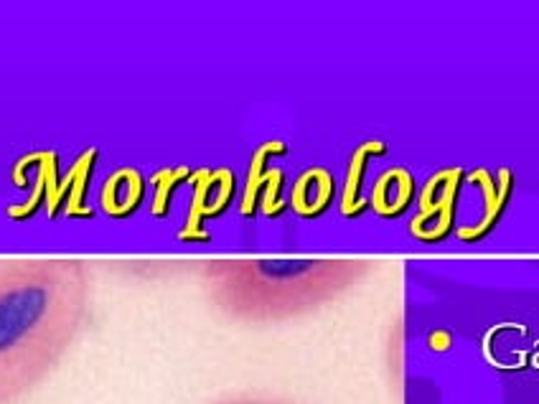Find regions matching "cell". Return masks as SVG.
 Here are the masks:
<instances>
[{"label": "cell", "instance_id": "8992f818", "mask_svg": "<svg viewBox=\"0 0 539 404\" xmlns=\"http://www.w3.org/2000/svg\"><path fill=\"white\" fill-rule=\"evenodd\" d=\"M334 194H336L334 176L326 168H308L298 176L293 194H290V206L298 217L318 219L331 206Z\"/></svg>", "mask_w": 539, "mask_h": 404}, {"label": "cell", "instance_id": "277c9868", "mask_svg": "<svg viewBox=\"0 0 539 404\" xmlns=\"http://www.w3.org/2000/svg\"><path fill=\"white\" fill-rule=\"evenodd\" d=\"M468 183H473L481 191L484 206H481V219L473 221V224L461 226L458 237L463 241H476L491 232L499 221L501 211L509 201V194H511V173L499 171V176H491L488 171H473L468 176Z\"/></svg>", "mask_w": 539, "mask_h": 404}, {"label": "cell", "instance_id": "52a82bcc", "mask_svg": "<svg viewBox=\"0 0 539 404\" xmlns=\"http://www.w3.org/2000/svg\"><path fill=\"white\" fill-rule=\"evenodd\" d=\"M235 194V176L229 171H214L203 173L196 188L194 209H191V221L188 226L201 224V219L219 217L221 211L227 209Z\"/></svg>", "mask_w": 539, "mask_h": 404}, {"label": "cell", "instance_id": "3957f363", "mask_svg": "<svg viewBox=\"0 0 539 404\" xmlns=\"http://www.w3.org/2000/svg\"><path fill=\"white\" fill-rule=\"evenodd\" d=\"M463 181L466 173L461 168H443L425 181L417 199V214L410 221V234L414 239L425 244L448 239V234L455 229Z\"/></svg>", "mask_w": 539, "mask_h": 404}, {"label": "cell", "instance_id": "7a4b0ae2", "mask_svg": "<svg viewBox=\"0 0 539 404\" xmlns=\"http://www.w3.org/2000/svg\"><path fill=\"white\" fill-rule=\"evenodd\" d=\"M379 270L376 259H209L201 285L235 323L275 326L323 311Z\"/></svg>", "mask_w": 539, "mask_h": 404}, {"label": "cell", "instance_id": "5b68a950", "mask_svg": "<svg viewBox=\"0 0 539 404\" xmlns=\"http://www.w3.org/2000/svg\"><path fill=\"white\" fill-rule=\"evenodd\" d=\"M417 194V183L414 176L407 168L397 165V168H387L379 173L372 186V196H369V206L374 209L376 217L382 219H399L414 201Z\"/></svg>", "mask_w": 539, "mask_h": 404}, {"label": "cell", "instance_id": "9c48e42d", "mask_svg": "<svg viewBox=\"0 0 539 404\" xmlns=\"http://www.w3.org/2000/svg\"><path fill=\"white\" fill-rule=\"evenodd\" d=\"M143 201V176L133 168H122L107 181L102 206L115 219L130 217Z\"/></svg>", "mask_w": 539, "mask_h": 404}, {"label": "cell", "instance_id": "ba28073f", "mask_svg": "<svg viewBox=\"0 0 539 404\" xmlns=\"http://www.w3.org/2000/svg\"><path fill=\"white\" fill-rule=\"evenodd\" d=\"M384 153H387V145L382 140H367L364 145L354 150L351 165H349V173H346L344 199H341V214L344 217H361V211L367 209V201L361 196V178H364L369 160L374 156H384Z\"/></svg>", "mask_w": 539, "mask_h": 404}, {"label": "cell", "instance_id": "30bf717a", "mask_svg": "<svg viewBox=\"0 0 539 404\" xmlns=\"http://www.w3.org/2000/svg\"><path fill=\"white\" fill-rule=\"evenodd\" d=\"M211 404H293V402L275 399V396H259V394H235V396L217 399V402H211Z\"/></svg>", "mask_w": 539, "mask_h": 404}, {"label": "cell", "instance_id": "6da1fadb", "mask_svg": "<svg viewBox=\"0 0 539 404\" xmlns=\"http://www.w3.org/2000/svg\"><path fill=\"white\" fill-rule=\"evenodd\" d=\"M97 273L82 257H0V404L59 369L94 311Z\"/></svg>", "mask_w": 539, "mask_h": 404}]
</instances>
